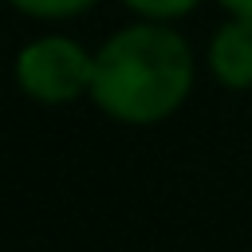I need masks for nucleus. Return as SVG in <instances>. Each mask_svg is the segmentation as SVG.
<instances>
[{"mask_svg": "<svg viewBox=\"0 0 252 252\" xmlns=\"http://www.w3.org/2000/svg\"><path fill=\"white\" fill-rule=\"evenodd\" d=\"M193 87L189 43L158 20H138L114 32L94 51L91 98L102 114L118 122H158L173 114Z\"/></svg>", "mask_w": 252, "mask_h": 252, "instance_id": "f257e3e1", "label": "nucleus"}, {"mask_svg": "<svg viewBox=\"0 0 252 252\" xmlns=\"http://www.w3.org/2000/svg\"><path fill=\"white\" fill-rule=\"evenodd\" d=\"M94 55L71 35H39L16 55V83L35 102H71L91 94Z\"/></svg>", "mask_w": 252, "mask_h": 252, "instance_id": "f03ea898", "label": "nucleus"}, {"mask_svg": "<svg viewBox=\"0 0 252 252\" xmlns=\"http://www.w3.org/2000/svg\"><path fill=\"white\" fill-rule=\"evenodd\" d=\"M209 67L224 87H252V20L232 16L228 24L217 28L209 43Z\"/></svg>", "mask_w": 252, "mask_h": 252, "instance_id": "7ed1b4c3", "label": "nucleus"}, {"mask_svg": "<svg viewBox=\"0 0 252 252\" xmlns=\"http://www.w3.org/2000/svg\"><path fill=\"white\" fill-rule=\"evenodd\" d=\"M8 4L32 20H71V16L87 12L94 0H8Z\"/></svg>", "mask_w": 252, "mask_h": 252, "instance_id": "20e7f679", "label": "nucleus"}, {"mask_svg": "<svg viewBox=\"0 0 252 252\" xmlns=\"http://www.w3.org/2000/svg\"><path fill=\"white\" fill-rule=\"evenodd\" d=\"M130 12H138L142 20H158V24H169V20H181L189 16L201 0H122Z\"/></svg>", "mask_w": 252, "mask_h": 252, "instance_id": "39448f33", "label": "nucleus"}, {"mask_svg": "<svg viewBox=\"0 0 252 252\" xmlns=\"http://www.w3.org/2000/svg\"><path fill=\"white\" fill-rule=\"evenodd\" d=\"M228 16H244V20H252V0H217Z\"/></svg>", "mask_w": 252, "mask_h": 252, "instance_id": "423d86ee", "label": "nucleus"}]
</instances>
